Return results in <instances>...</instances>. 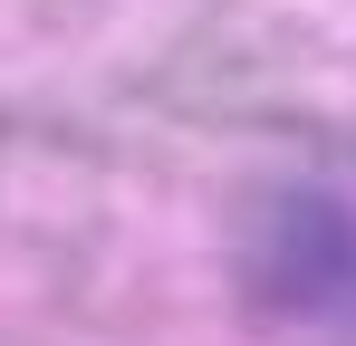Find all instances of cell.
Returning a JSON list of instances; mask_svg holds the SVG:
<instances>
[{"label":"cell","instance_id":"obj_1","mask_svg":"<svg viewBox=\"0 0 356 346\" xmlns=\"http://www.w3.org/2000/svg\"><path fill=\"white\" fill-rule=\"evenodd\" d=\"M260 288L289 318H356V202L308 192L260 240Z\"/></svg>","mask_w":356,"mask_h":346}]
</instances>
